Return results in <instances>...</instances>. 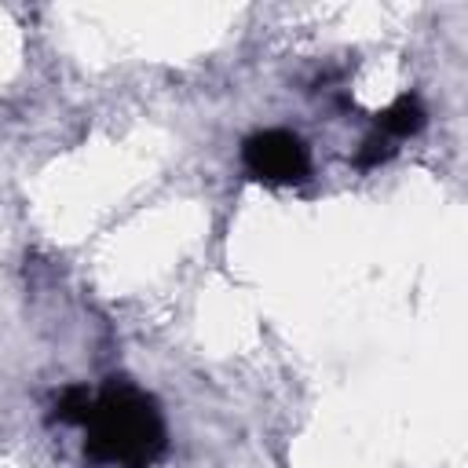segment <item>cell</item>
<instances>
[{"label": "cell", "instance_id": "cell-5", "mask_svg": "<svg viewBox=\"0 0 468 468\" xmlns=\"http://www.w3.org/2000/svg\"><path fill=\"white\" fill-rule=\"evenodd\" d=\"M391 154H395V146H391V139L377 132V135H369V139L362 143V150H358V157H355V161H358L362 168H373V165H380V161H388Z\"/></svg>", "mask_w": 468, "mask_h": 468}, {"label": "cell", "instance_id": "cell-1", "mask_svg": "<svg viewBox=\"0 0 468 468\" xmlns=\"http://www.w3.org/2000/svg\"><path fill=\"white\" fill-rule=\"evenodd\" d=\"M165 453V420L143 388L132 380H106L91 395V413L84 420V457L91 464L150 468Z\"/></svg>", "mask_w": 468, "mask_h": 468}, {"label": "cell", "instance_id": "cell-4", "mask_svg": "<svg viewBox=\"0 0 468 468\" xmlns=\"http://www.w3.org/2000/svg\"><path fill=\"white\" fill-rule=\"evenodd\" d=\"M88 413H91V391H88L84 384H73V388H66V391L58 395L51 420H62V424H80V428H84Z\"/></svg>", "mask_w": 468, "mask_h": 468}, {"label": "cell", "instance_id": "cell-3", "mask_svg": "<svg viewBox=\"0 0 468 468\" xmlns=\"http://www.w3.org/2000/svg\"><path fill=\"white\" fill-rule=\"evenodd\" d=\"M424 106L417 95H399L384 113H377V132L388 135V139H406V135H417L424 128Z\"/></svg>", "mask_w": 468, "mask_h": 468}, {"label": "cell", "instance_id": "cell-2", "mask_svg": "<svg viewBox=\"0 0 468 468\" xmlns=\"http://www.w3.org/2000/svg\"><path fill=\"white\" fill-rule=\"evenodd\" d=\"M241 165L252 179H263L274 186H292V183L307 179L311 154L300 135H292L285 128H267L241 143Z\"/></svg>", "mask_w": 468, "mask_h": 468}]
</instances>
